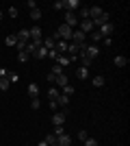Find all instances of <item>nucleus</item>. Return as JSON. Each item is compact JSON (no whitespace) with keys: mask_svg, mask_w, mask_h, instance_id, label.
Returning <instances> with one entry per match:
<instances>
[{"mask_svg":"<svg viewBox=\"0 0 130 146\" xmlns=\"http://www.w3.org/2000/svg\"><path fill=\"white\" fill-rule=\"evenodd\" d=\"M31 18L35 20V22H37V20H41V9H33V11H31Z\"/></svg>","mask_w":130,"mask_h":146,"instance_id":"2f4dec72","label":"nucleus"},{"mask_svg":"<svg viewBox=\"0 0 130 146\" xmlns=\"http://www.w3.org/2000/svg\"><path fill=\"white\" fill-rule=\"evenodd\" d=\"M5 44H7V46H15V44H18V37H15V35H7Z\"/></svg>","mask_w":130,"mask_h":146,"instance_id":"393cba45","label":"nucleus"},{"mask_svg":"<svg viewBox=\"0 0 130 146\" xmlns=\"http://www.w3.org/2000/svg\"><path fill=\"white\" fill-rule=\"evenodd\" d=\"M28 96L39 98V85H37V83H31V85H28Z\"/></svg>","mask_w":130,"mask_h":146,"instance_id":"4468645a","label":"nucleus"},{"mask_svg":"<svg viewBox=\"0 0 130 146\" xmlns=\"http://www.w3.org/2000/svg\"><path fill=\"white\" fill-rule=\"evenodd\" d=\"M37 48H39V44H35V42H28L26 44V52H28V57H35V52H37Z\"/></svg>","mask_w":130,"mask_h":146,"instance_id":"f8f14e48","label":"nucleus"},{"mask_svg":"<svg viewBox=\"0 0 130 146\" xmlns=\"http://www.w3.org/2000/svg\"><path fill=\"white\" fill-rule=\"evenodd\" d=\"M9 87H11V83H9V79H7V76H5V79H0V90L7 92Z\"/></svg>","mask_w":130,"mask_h":146,"instance_id":"cd10ccee","label":"nucleus"},{"mask_svg":"<svg viewBox=\"0 0 130 146\" xmlns=\"http://www.w3.org/2000/svg\"><path fill=\"white\" fill-rule=\"evenodd\" d=\"M65 111H54V116H52V124H54V127H63V124H65Z\"/></svg>","mask_w":130,"mask_h":146,"instance_id":"7ed1b4c3","label":"nucleus"},{"mask_svg":"<svg viewBox=\"0 0 130 146\" xmlns=\"http://www.w3.org/2000/svg\"><path fill=\"white\" fill-rule=\"evenodd\" d=\"M43 142H46L48 146H56V137H54L52 133H50V135H46V140H43Z\"/></svg>","mask_w":130,"mask_h":146,"instance_id":"c756f323","label":"nucleus"},{"mask_svg":"<svg viewBox=\"0 0 130 146\" xmlns=\"http://www.w3.org/2000/svg\"><path fill=\"white\" fill-rule=\"evenodd\" d=\"M7 74H9V72H7V70H5V68H0V79H5V76H7Z\"/></svg>","mask_w":130,"mask_h":146,"instance_id":"c03bdc74","label":"nucleus"},{"mask_svg":"<svg viewBox=\"0 0 130 146\" xmlns=\"http://www.w3.org/2000/svg\"><path fill=\"white\" fill-rule=\"evenodd\" d=\"M63 20H65L63 24H65V26H69L72 31H74V29H78V18H76V13H67V11H65Z\"/></svg>","mask_w":130,"mask_h":146,"instance_id":"f257e3e1","label":"nucleus"},{"mask_svg":"<svg viewBox=\"0 0 130 146\" xmlns=\"http://www.w3.org/2000/svg\"><path fill=\"white\" fill-rule=\"evenodd\" d=\"M76 9H80L78 0H65V11L67 13H76Z\"/></svg>","mask_w":130,"mask_h":146,"instance_id":"0eeeda50","label":"nucleus"},{"mask_svg":"<svg viewBox=\"0 0 130 146\" xmlns=\"http://www.w3.org/2000/svg\"><path fill=\"white\" fill-rule=\"evenodd\" d=\"M63 94H65V96H72V94H74V87H72V85H65V87H63Z\"/></svg>","mask_w":130,"mask_h":146,"instance_id":"c9c22d12","label":"nucleus"},{"mask_svg":"<svg viewBox=\"0 0 130 146\" xmlns=\"http://www.w3.org/2000/svg\"><path fill=\"white\" fill-rule=\"evenodd\" d=\"M26 7L33 11V9H37V2H35V0H28V2H26Z\"/></svg>","mask_w":130,"mask_h":146,"instance_id":"a19ab883","label":"nucleus"},{"mask_svg":"<svg viewBox=\"0 0 130 146\" xmlns=\"http://www.w3.org/2000/svg\"><path fill=\"white\" fill-rule=\"evenodd\" d=\"M59 94H61V92L56 90V87H50V90H48V98H50V100H56V98H59Z\"/></svg>","mask_w":130,"mask_h":146,"instance_id":"5701e85b","label":"nucleus"},{"mask_svg":"<svg viewBox=\"0 0 130 146\" xmlns=\"http://www.w3.org/2000/svg\"><path fill=\"white\" fill-rule=\"evenodd\" d=\"M56 63H59V66H69V63H72V59H69V57H65V55H59L56 57Z\"/></svg>","mask_w":130,"mask_h":146,"instance_id":"6ab92c4d","label":"nucleus"},{"mask_svg":"<svg viewBox=\"0 0 130 146\" xmlns=\"http://www.w3.org/2000/svg\"><path fill=\"white\" fill-rule=\"evenodd\" d=\"M91 42H102V35L98 31H91Z\"/></svg>","mask_w":130,"mask_h":146,"instance_id":"72a5a7b5","label":"nucleus"},{"mask_svg":"<svg viewBox=\"0 0 130 146\" xmlns=\"http://www.w3.org/2000/svg\"><path fill=\"white\" fill-rule=\"evenodd\" d=\"M102 44H104L106 48H111V46H113V39H111V37H102Z\"/></svg>","mask_w":130,"mask_h":146,"instance_id":"4c0bfd02","label":"nucleus"},{"mask_svg":"<svg viewBox=\"0 0 130 146\" xmlns=\"http://www.w3.org/2000/svg\"><path fill=\"white\" fill-rule=\"evenodd\" d=\"M15 37H18V42H22V44H28V42H31V33H28V29H22Z\"/></svg>","mask_w":130,"mask_h":146,"instance_id":"6e6552de","label":"nucleus"},{"mask_svg":"<svg viewBox=\"0 0 130 146\" xmlns=\"http://www.w3.org/2000/svg\"><path fill=\"white\" fill-rule=\"evenodd\" d=\"M115 31V26L111 24V22H106V24H102V26H98V33L102 37H111V33Z\"/></svg>","mask_w":130,"mask_h":146,"instance_id":"20e7f679","label":"nucleus"},{"mask_svg":"<svg viewBox=\"0 0 130 146\" xmlns=\"http://www.w3.org/2000/svg\"><path fill=\"white\" fill-rule=\"evenodd\" d=\"M31 107H33V109H39V107H41V103H39V98H33Z\"/></svg>","mask_w":130,"mask_h":146,"instance_id":"58836bf2","label":"nucleus"},{"mask_svg":"<svg viewBox=\"0 0 130 146\" xmlns=\"http://www.w3.org/2000/svg\"><path fill=\"white\" fill-rule=\"evenodd\" d=\"M85 55L87 57H89V59H95V57H98L100 55V48H98V46H95V44H91V46H87V48H85Z\"/></svg>","mask_w":130,"mask_h":146,"instance_id":"423d86ee","label":"nucleus"},{"mask_svg":"<svg viewBox=\"0 0 130 146\" xmlns=\"http://www.w3.org/2000/svg\"><path fill=\"white\" fill-rule=\"evenodd\" d=\"M50 72L54 74V76H59V74H65V68H63V66H59V63H54V66H52V70H50Z\"/></svg>","mask_w":130,"mask_h":146,"instance_id":"4be33fe9","label":"nucleus"},{"mask_svg":"<svg viewBox=\"0 0 130 146\" xmlns=\"http://www.w3.org/2000/svg\"><path fill=\"white\" fill-rule=\"evenodd\" d=\"M28 59H31V57H28V52H26V50H22V52L18 55V61H20V63H26Z\"/></svg>","mask_w":130,"mask_h":146,"instance_id":"c85d7f7f","label":"nucleus"},{"mask_svg":"<svg viewBox=\"0 0 130 146\" xmlns=\"http://www.w3.org/2000/svg\"><path fill=\"white\" fill-rule=\"evenodd\" d=\"M48 57H50V59H54V61H56V57H59V52H56V50L52 48V50H48Z\"/></svg>","mask_w":130,"mask_h":146,"instance_id":"ea45409f","label":"nucleus"},{"mask_svg":"<svg viewBox=\"0 0 130 146\" xmlns=\"http://www.w3.org/2000/svg\"><path fill=\"white\" fill-rule=\"evenodd\" d=\"M113 63H115L117 68H124V66H128V59H126L124 55H117L115 59H113Z\"/></svg>","mask_w":130,"mask_h":146,"instance_id":"ddd939ff","label":"nucleus"},{"mask_svg":"<svg viewBox=\"0 0 130 146\" xmlns=\"http://www.w3.org/2000/svg\"><path fill=\"white\" fill-rule=\"evenodd\" d=\"M7 79H9V83H18V81H20V74L18 72H9V74H7Z\"/></svg>","mask_w":130,"mask_h":146,"instance_id":"bb28decb","label":"nucleus"},{"mask_svg":"<svg viewBox=\"0 0 130 146\" xmlns=\"http://www.w3.org/2000/svg\"><path fill=\"white\" fill-rule=\"evenodd\" d=\"M69 144H72V137H69L67 133H63V135L56 137V146H69Z\"/></svg>","mask_w":130,"mask_h":146,"instance_id":"1a4fd4ad","label":"nucleus"},{"mask_svg":"<svg viewBox=\"0 0 130 146\" xmlns=\"http://www.w3.org/2000/svg\"><path fill=\"white\" fill-rule=\"evenodd\" d=\"M43 57H48V50L43 48V46H39L37 52H35V59H43Z\"/></svg>","mask_w":130,"mask_h":146,"instance_id":"b1692460","label":"nucleus"},{"mask_svg":"<svg viewBox=\"0 0 130 146\" xmlns=\"http://www.w3.org/2000/svg\"><path fill=\"white\" fill-rule=\"evenodd\" d=\"M7 13H9V18H18L20 9H18V7H9V11H7Z\"/></svg>","mask_w":130,"mask_h":146,"instance_id":"7c9ffc66","label":"nucleus"},{"mask_svg":"<svg viewBox=\"0 0 130 146\" xmlns=\"http://www.w3.org/2000/svg\"><path fill=\"white\" fill-rule=\"evenodd\" d=\"M104 11V9H102V7H91V9H89V20H95L100 15V13Z\"/></svg>","mask_w":130,"mask_h":146,"instance_id":"dca6fc26","label":"nucleus"},{"mask_svg":"<svg viewBox=\"0 0 130 146\" xmlns=\"http://www.w3.org/2000/svg\"><path fill=\"white\" fill-rule=\"evenodd\" d=\"M63 133H65V129H63V127H54V133H52V135L59 137V135H63Z\"/></svg>","mask_w":130,"mask_h":146,"instance_id":"e433bc0d","label":"nucleus"},{"mask_svg":"<svg viewBox=\"0 0 130 146\" xmlns=\"http://www.w3.org/2000/svg\"><path fill=\"white\" fill-rule=\"evenodd\" d=\"M46 79H48V83H54V81H56V76H54V74H52V72H50L48 76H46Z\"/></svg>","mask_w":130,"mask_h":146,"instance_id":"79ce46f5","label":"nucleus"},{"mask_svg":"<svg viewBox=\"0 0 130 146\" xmlns=\"http://www.w3.org/2000/svg\"><path fill=\"white\" fill-rule=\"evenodd\" d=\"M82 144H85V146H98V140H95V137H87Z\"/></svg>","mask_w":130,"mask_h":146,"instance_id":"473e14b6","label":"nucleus"},{"mask_svg":"<svg viewBox=\"0 0 130 146\" xmlns=\"http://www.w3.org/2000/svg\"><path fill=\"white\" fill-rule=\"evenodd\" d=\"M41 46H43V48H46V50H52V48H54V46H56L54 37H43V39H41Z\"/></svg>","mask_w":130,"mask_h":146,"instance_id":"9d476101","label":"nucleus"},{"mask_svg":"<svg viewBox=\"0 0 130 146\" xmlns=\"http://www.w3.org/2000/svg\"><path fill=\"white\" fill-rule=\"evenodd\" d=\"M54 83H56L59 87H65V85H69V81H67V74H59Z\"/></svg>","mask_w":130,"mask_h":146,"instance_id":"2eb2a0df","label":"nucleus"},{"mask_svg":"<svg viewBox=\"0 0 130 146\" xmlns=\"http://www.w3.org/2000/svg\"><path fill=\"white\" fill-rule=\"evenodd\" d=\"M52 9H54V11H63V9H65V0H56L54 5H52Z\"/></svg>","mask_w":130,"mask_h":146,"instance_id":"a878e982","label":"nucleus"},{"mask_svg":"<svg viewBox=\"0 0 130 146\" xmlns=\"http://www.w3.org/2000/svg\"><path fill=\"white\" fill-rule=\"evenodd\" d=\"M91 83H93V87H102V85L106 83V79H104V76H93Z\"/></svg>","mask_w":130,"mask_h":146,"instance_id":"412c9836","label":"nucleus"},{"mask_svg":"<svg viewBox=\"0 0 130 146\" xmlns=\"http://www.w3.org/2000/svg\"><path fill=\"white\" fill-rule=\"evenodd\" d=\"M67 46H69V42H63V39H59V42H56V46H54V50L59 52V55H63V52H67Z\"/></svg>","mask_w":130,"mask_h":146,"instance_id":"9b49d317","label":"nucleus"},{"mask_svg":"<svg viewBox=\"0 0 130 146\" xmlns=\"http://www.w3.org/2000/svg\"><path fill=\"white\" fill-rule=\"evenodd\" d=\"M85 39H87V35L82 33V31H78V29L72 31V42L74 44H85Z\"/></svg>","mask_w":130,"mask_h":146,"instance_id":"39448f33","label":"nucleus"},{"mask_svg":"<svg viewBox=\"0 0 130 146\" xmlns=\"http://www.w3.org/2000/svg\"><path fill=\"white\" fill-rule=\"evenodd\" d=\"M76 76H78V79L80 81H85V79H89V70H87V68H78V70H76Z\"/></svg>","mask_w":130,"mask_h":146,"instance_id":"f3484780","label":"nucleus"},{"mask_svg":"<svg viewBox=\"0 0 130 146\" xmlns=\"http://www.w3.org/2000/svg\"><path fill=\"white\" fill-rule=\"evenodd\" d=\"M56 105H59V107H67V105H69V96H65V94H59V98H56Z\"/></svg>","mask_w":130,"mask_h":146,"instance_id":"a211bd4d","label":"nucleus"},{"mask_svg":"<svg viewBox=\"0 0 130 146\" xmlns=\"http://www.w3.org/2000/svg\"><path fill=\"white\" fill-rule=\"evenodd\" d=\"M56 107H59V105H56V100H50V109L56 111Z\"/></svg>","mask_w":130,"mask_h":146,"instance_id":"37998d69","label":"nucleus"},{"mask_svg":"<svg viewBox=\"0 0 130 146\" xmlns=\"http://www.w3.org/2000/svg\"><path fill=\"white\" fill-rule=\"evenodd\" d=\"M78 31H82L85 35H89L91 31H95V26H93L91 20H82V22H78Z\"/></svg>","mask_w":130,"mask_h":146,"instance_id":"f03ea898","label":"nucleus"},{"mask_svg":"<svg viewBox=\"0 0 130 146\" xmlns=\"http://www.w3.org/2000/svg\"><path fill=\"white\" fill-rule=\"evenodd\" d=\"M76 18L89 20V7H80V9H78V15H76Z\"/></svg>","mask_w":130,"mask_h":146,"instance_id":"aec40b11","label":"nucleus"},{"mask_svg":"<svg viewBox=\"0 0 130 146\" xmlns=\"http://www.w3.org/2000/svg\"><path fill=\"white\" fill-rule=\"evenodd\" d=\"M87 137H89V133H87L85 129H80V131H78V140H80V142H85Z\"/></svg>","mask_w":130,"mask_h":146,"instance_id":"f704fd0d","label":"nucleus"},{"mask_svg":"<svg viewBox=\"0 0 130 146\" xmlns=\"http://www.w3.org/2000/svg\"><path fill=\"white\" fill-rule=\"evenodd\" d=\"M39 146H48V144H46V142H39Z\"/></svg>","mask_w":130,"mask_h":146,"instance_id":"a18cd8bd","label":"nucleus"}]
</instances>
